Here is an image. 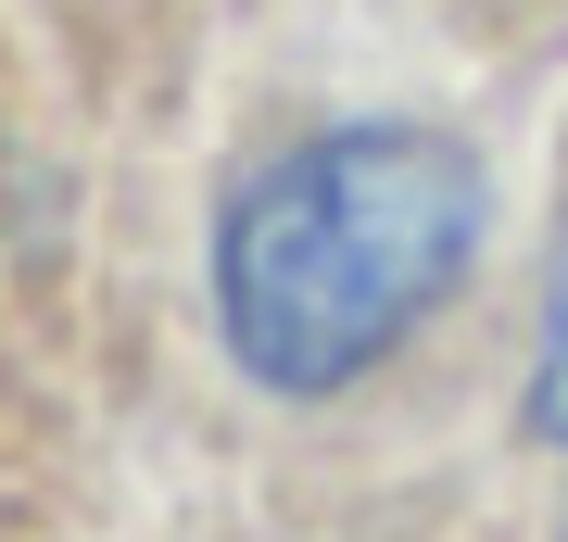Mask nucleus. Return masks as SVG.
Masks as SVG:
<instances>
[{"mask_svg": "<svg viewBox=\"0 0 568 542\" xmlns=\"http://www.w3.org/2000/svg\"><path fill=\"white\" fill-rule=\"evenodd\" d=\"M480 215H493L480 164L429 126H342V140L278 152L227 202V241H215L227 354L278 391L366 379L467 278Z\"/></svg>", "mask_w": 568, "mask_h": 542, "instance_id": "f257e3e1", "label": "nucleus"}, {"mask_svg": "<svg viewBox=\"0 0 568 542\" xmlns=\"http://www.w3.org/2000/svg\"><path fill=\"white\" fill-rule=\"evenodd\" d=\"M530 429L568 442V241H556V278H544V366H530Z\"/></svg>", "mask_w": 568, "mask_h": 542, "instance_id": "f03ea898", "label": "nucleus"}]
</instances>
